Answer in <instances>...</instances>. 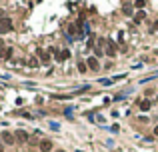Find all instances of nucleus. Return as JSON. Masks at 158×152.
<instances>
[{"mask_svg": "<svg viewBox=\"0 0 158 152\" xmlns=\"http://www.w3.org/2000/svg\"><path fill=\"white\" fill-rule=\"evenodd\" d=\"M122 12H124V14H128V16H130V14H132V6H130V4H126V6L122 8Z\"/></svg>", "mask_w": 158, "mask_h": 152, "instance_id": "ddd939ff", "label": "nucleus"}, {"mask_svg": "<svg viewBox=\"0 0 158 152\" xmlns=\"http://www.w3.org/2000/svg\"><path fill=\"white\" fill-rule=\"evenodd\" d=\"M0 58L2 60L12 58V48H0Z\"/></svg>", "mask_w": 158, "mask_h": 152, "instance_id": "39448f33", "label": "nucleus"}, {"mask_svg": "<svg viewBox=\"0 0 158 152\" xmlns=\"http://www.w3.org/2000/svg\"><path fill=\"white\" fill-rule=\"evenodd\" d=\"M86 64H88V68H92V70H98V68H100L98 58H94V56H90V58L86 60Z\"/></svg>", "mask_w": 158, "mask_h": 152, "instance_id": "20e7f679", "label": "nucleus"}, {"mask_svg": "<svg viewBox=\"0 0 158 152\" xmlns=\"http://www.w3.org/2000/svg\"><path fill=\"white\" fill-rule=\"evenodd\" d=\"M150 106H152L150 100H142L140 102V110H150Z\"/></svg>", "mask_w": 158, "mask_h": 152, "instance_id": "f8f14e48", "label": "nucleus"}, {"mask_svg": "<svg viewBox=\"0 0 158 152\" xmlns=\"http://www.w3.org/2000/svg\"><path fill=\"white\" fill-rule=\"evenodd\" d=\"M0 14H2V12H0Z\"/></svg>", "mask_w": 158, "mask_h": 152, "instance_id": "aec40b11", "label": "nucleus"}, {"mask_svg": "<svg viewBox=\"0 0 158 152\" xmlns=\"http://www.w3.org/2000/svg\"><path fill=\"white\" fill-rule=\"evenodd\" d=\"M0 138H2V142H4V144H14V142H16V136H14L12 132H8V130H2Z\"/></svg>", "mask_w": 158, "mask_h": 152, "instance_id": "f257e3e1", "label": "nucleus"}, {"mask_svg": "<svg viewBox=\"0 0 158 152\" xmlns=\"http://www.w3.org/2000/svg\"><path fill=\"white\" fill-rule=\"evenodd\" d=\"M36 54H38V58L42 60V62H50V54L44 52V50H36Z\"/></svg>", "mask_w": 158, "mask_h": 152, "instance_id": "0eeeda50", "label": "nucleus"}, {"mask_svg": "<svg viewBox=\"0 0 158 152\" xmlns=\"http://www.w3.org/2000/svg\"><path fill=\"white\" fill-rule=\"evenodd\" d=\"M52 150V142L50 140H42L40 142V152H50Z\"/></svg>", "mask_w": 158, "mask_h": 152, "instance_id": "423d86ee", "label": "nucleus"}, {"mask_svg": "<svg viewBox=\"0 0 158 152\" xmlns=\"http://www.w3.org/2000/svg\"><path fill=\"white\" fill-rule=\"evenodd\" d=\"M38 58H36V56H30V58H28V66L30 68H38Z\"/></svg>", "mask_w": 158, "mask_h": 152, "instance_id": "1a4fd4ad", "label": "nucleus"}, {"mask_svg": "<svg viewBox=\"0 0 158 152\" xmlns=\"http://www.w3.org/2000/svg\"><path fill=\"white\" fill-rule=\"evenodd\" d=\"M106 54H108V56H114V54H116V44H114V42H108V46H106Z\"/></svg>", "mask_w": 158, "mask_h": 152, "instance_id": "6e6552de", "label": "nucleus"}, {"mask_svg": "<svg viewBox=\"0 0 158 152\" xmlns=\"http://www.w3.org/2000/svg\"><path fill=\"white\" fill-rule=\"evenodd\" d=\"M86 70H88V64H86L84 60H78V72H80V74H84Z\"/></svg>", "mask_w": 158, "mask_h": 152, "instance_id": "9d476101", "label": "nucleus"}, {"mask_svg": "<svg viewBox=\"0 0 158 152\" xmlns=\"http://www.w3.org/2000/svg\"><path fill=\"white\" fill-rule=\"evenodd\" d=\"M144 18H146V12H144V10H138L136 16H134V22H142Z\"/></svg>", "mask_w": 158, "mask_h": 152, "instance_id": "9b49d317", "label": "nucleus"}, {"mask_svg": "<svg viewBox=\"0 0 158 152\" xmlns=\"http://www.w3.org/2000/svg\"><path fill=\"white\" fill-rule=\"evenodd\" d=\"M68 34H76V26H74V24L68 26Z\"/></svg>", "mask_w": 158, "mask_h": 152, "instance_id": "2eb2a0df", "label": "nucleus"}, {"mask_svg": "<svg viewBox=\"0 0 158 152\" xmlns=\"http://www.w3.org/2000/svg\"><path fill=\"white\" fill-rule=\"evenodd\" d=\"M134 6H136V8H144V0H136Z\"/></svg>", "mask_w": 158, "mask_h": 152, "instance_id": "4468645a", "label": "nucleus"}, {"mask_svg": "<svg viewBox=\"0 0 158 152\" xmlns=\"http://www.w3.org/2000/svg\"><path fill=\"white\" fill-rule=\"evenodd\" d=\"M56 152H64V150H56Z\"/></svg>", "mask_w": 158, "mask_h": 152, "instance_id": "a211bd4d", "label": "nucleus"}, {"mask_svg": "<svg viewBox=\"0 0 158 152\" xmlns=\"http://www.w3.org/2000/svg\"><path fill=\"white\" fill-rule=\"evenodd\" d=\"M0 152H4V148H2V146H0Z\"/></svg>", "mask_w": 158, "mask_h": 152, "instance_id": "f3484780", "label": "nucleus"}, {"mask_svg": "<svg viewBox=\"0 0 158 152\" xmlns=\"http://www.w3.org/2000/svg\"><path fill=\"white\" fill-rule=\"evenodd\" d=\"M14 136H16V140H18L20 144H26L28 140H30V136H28L26 130H16V134H14Z\"/></svg>", "mask_w": 158, "mask_h": 152, "instance_id": "7ed1b4c3", "label": "nucleus"}, {"mask_svg": "<svg viewBox=\"0 0 158 152\" xmlns=\"http://www.w3.org/2000/svg\"><path fill=\"white\" fill-rule=\"evenodd\" d=\"M154 136H158V126H156V128H154Z\"/></svg>", "mask_w": 158, "mask_h": 152, "instance_id": "dca6fc26", "label": "nucleus"}, {"mask_svg": "<svg viewBox=\"0 0 158 152\" xmlns=\"http://www.w3.org/2000/svg\"><path fill=\"white\" fill-rule=\"evenodd\" d=\"M12 30V20L10 18H0V34Z\"/></svg>", "mask_w": 158, "mask_h": 152, "instance_id": "f03ea898", "label": "nucleus"}, {"mask_svg": "<svg viewBox=\"0 0 158 152\" xmlns=\"http://www.w3.org/2000/svg\"><path fill=\"white\" fill-rule=\"evenodd\" d=\"M156 102H158V98H156Z\"/></svg>", "mask_w": 158, "mask_h": 152, "instance_id": "6ab92c4d", "label": "nucleus"}]
</instances>
